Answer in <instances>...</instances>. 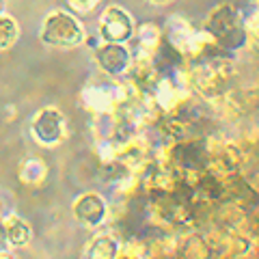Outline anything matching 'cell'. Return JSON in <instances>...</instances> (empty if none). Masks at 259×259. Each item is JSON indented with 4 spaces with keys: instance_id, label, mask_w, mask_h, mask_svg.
Here are the masks:
<instances>
[{
    "instance_id": "19",
    "label": "cell",
    "mask_w": 259,
    "mask_h": 259,
    "mask_svg": "<svg viewBox=\"0 0 259 259\" xmlns=\"http://www.w3.org/2000/svg\"><path fill=\"white\" fill-rule=\"evenodd\" d=\"M5 13V0H0V15Z\"/></svg>"
},
{
    "instance_id": "2",
    "label": "cell",
    "mask_w": 259,
    "mask_h": 259,
    "mask_svg": "<svg viewBox=\"0 0 259 259\" xmlns=\"http://www.w3.org/2000/svg\"><path fill=\"white\" fill-rule=\"evenodd\" d=\"M203 28L225 54L242 52L250 44L248 32H246L244 13L229 3L216 5L214 9L205 15Z\"/></svg>"
},
{
    "instance_id": "8",
    "label": "cell",
    "mask_w": 259,
    "mask_h": 259,
    "mask_svg": "<svg viewBox=\"0 0 259 259\" xmlns=\"http://www.w3.org/2000/svg\"><path fill=\"white\" fill-rule=\"evenodd\" d=\"M74 216L87 227H97L106 218V203L100 194L87 192L74 203Z\"/></svg>"
},
{
    "instance_id": "1",
    "label": "cell",
    "mask_w": 259,
    "mask_h": 259,
    "mask_svg": "<svg viewBox=\"0 0 259 259\" xmlns=\"http://www.w3.org/2000/svg\"><path fill=\"white\" fill-rule=\"evenodd\" d=\"M190 89H194L205 100H221L233 87L236 78V63L223 52L205 56V59L194 61L188 69Z\"/></svg>"
},
{
    "instance_id": "7",
    "label": "cell",
    "mask_w": 259,
    "mask_h": 259,
    "mask_svg": "<svg viewBox=\"0 0 259 259\" xmlns=\"http://www.w3.org/2000/svg\"><path fill=\"white\" fill-rule=\"evenodd\" d=\"M218 102L225 104V108L238 117L259 115V84L246 87V89H236V91L231 89V91L225 97H221Z\"/></svg>"
},
{
    "instance_id": "11",
    "label": "cell",
    "mask_w": 259,
    "mask_h": 259,
    "mask_svg": "<svg viewBox=\"0 0 259 259\" xmlns=\"http://www.w3.org/2000/svg\"><path fill=\"white\" fill-rule=\"evenodd\" d=\"M46 173H48V166H46V162L39 160V158L22 160V164H20V180L24 184H39V182H44Z\"/></svg>"
},
{
    "instance_id": "14",
    "label": "cell",
    "mask_w": 259,
    "mask_h": 259,
    "mask_svg": "<svg viewBox=\"0 0 259 259\" xmlns=\"http://www.w3.org/2000/svg\"><path fill=\"white\" fill-rule=\"evenodd\" d=\"M244 22H246L248 41L259 48V7H253V9L244 15Z\"/></svg>"
},
{
    "instance_id": "16",
    "label": "cell",
    "mask_w": 259,
    "mask_h": 259,
    "mask_svg": "<svg viewBox=\"0 0 259 259\" xmlns=\"http://www.w3.org/2000/svg\"><path fill=\"white\" fill-rule=\"evenodd\" d=\"M9 233H7V223L0 218V253H5L7 248H9Z\"/></svg>"
},
{
    "instance_id": "4",
    "label": "cell",
    "mask_w": 259,
    "mask_h": 259,
    "mask_svg": "<svg viewBox=\"0 0 259 259\" xmlns=\"http://www.w3.org/2000/svg\"><path fill=\"white\" fill-rule=\"evenodd\" d=\"M134 20L119 5H110L104 9L100 18V37L106 44H125L134 39Z\"/></svg>"
},
{
    "instance_id": "10",
    "label": "cell",
    "mask_w": 259,
    "mask_h": 259,
    "mask_svg": "<svg viewBox=\"0 0 259 259\" xmlns=\"http://www.w3.org/2000/svg\"><path fill=\"white\" fill-rule=\"evenodd\" d=\"M117 255H119V244L115 238L97 236L89 242L84 259H117Z\"/></svg>"
},
{
    "instance_id": "13",
    "label": "cell",
    "mask_w": 259,
    "mask_h": 259,
    "mask_svg": "<svg viewBox=\"0 0 259 259\" xmlns=\"http://www.w3.org/2000/svg\"><path fill=\"white\" fill-rule=\"evenodd\" d=\"M20 28L11 15H0V50H9V48L18 41Z\"/></svg>"
},
{
    "instance_id": "5",
    "label": "cell",
    "mask_w": 259,
    "mask_h": 259,
    "mask_svg": "<svg viewBox=\"0 0 259 259\" xmlns=\"http://www.w3.org/2000/svg\"><path fill=\"white\" fill-rule=\"evenodd\" d=\"M30 132L44 147H56L65 136V119L56 108H41L30 121Z\"/></svg>"
},
{
    "instance_id": "15",
    "label": "cell",
    "mask_w": 259,
    "mask_h": 259,
    "mask_svg": "<svg viewBox=\"0 0 259 259\" xmlns=\"http://www.w3.org/2000/svg\"><path fill=\"white\" fill-rule=\"evenodd\" d=\"M97 3L100 0H67V5L74 9L76 13H89V11H93Z\"/></svg>"
},
{
    "instance_id": "3",
    "label": "cell",
    "mask_w": 259,
    "mask_h": 259,
    "mask_svg": "<svg viewBox=\"0 0 259 259\" xmlns=\"http://www.w3.org/2000/svg\"><path fill=\"white\" fill-rule=\"evenodd\" d=\"M39 39L52 48H76L84 41V26L76 15L56 9L46 15Z\"/></svg>"
},
{
    "instance_id": "17",
    "label": "cell",
    "mask_w": 259,
    "mask_h": 259,
    "mask_svg": "<svg viewBox=\"0 0 259 259\" xmlns=\"http://www.w3.org/2000/svg\"><path fill=\"white\" fill-rule=\"evenodd\" d=\"M147 3H151V5H168L171 0H147Z\"/></svg>"
},
{
    "instance_id": "18",
    "label": "cell",
    "mask_w": 259,
    "mask_h": 259,
    "mask_svg": "<svg viewBox=\"0 0 259 259\" xmlns=\"http://www.w3.org/2000/svg\"><path fill=\"white\" fill-rule=\"evenodd\" d=\"M0 259H13L9 253H7V250H5V253H0Z\"/></svg>"
},
{
    "instance_id": "9",
    "label": "cell",
    "mask_w": 259,
    "mask_h": 259,
    "mask_svg": "<svg viewBox=\"0 0 259 259\" xmlns=\"http://www.w3.org/2000/svg\"><path fill=\"white\" fill-rule=\"evenodd\" d=\"M136 39H139V50L147 56H153L162 50V46H164L162 44L164 41V30L153 22H149V24L145 22L139 28V32H136Z\"/></svg>"
},
{
    "instance_id": "6",
    "label": "cell",
    "mask_w": 259,
    "mask_h": 259,
    "mask_svg": "<svg viewBox=\"0 0 259 259\" xmlns=\"http://www.w3.org/2000/svg\"><path fill=\"white\" fill-rule=\"evenodd\" d=\"M132 52L123 44H106L95 48V63L104 74L110 78H119L132 67Z\"/></svg>"
},
{
    "instance_id": "12",
    "label": "cell",
    "mask_w": 259,
    "mask_h": 259,
    "mask_svg": "<svg viewBox=\"0 0 259 259\" xmlns=\"http://www.w3.org/2000/svg\"><path fill=\"white\" fill-rule=\"evenodd\" d=\"M7 233H9L11 246H24L30 242V227L18 216H7Z\"/></svg>"
}]
</instances>
